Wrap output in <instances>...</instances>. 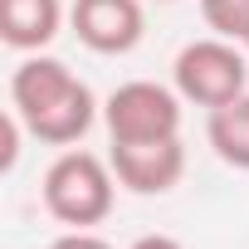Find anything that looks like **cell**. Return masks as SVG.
Segmentation results:
<instances>
[{
    "mask_svg": "<svg viewBox=\"0 0 249 249\" xmlns=\"http://www.w3.org/2000/svg\"><path fill=\"white\" fill-rule=\"evenodd\" d=\"M69 20L78 44H88L93 54H127L142 44V30H147L142 0H73Z\"/></svg>",
    "mask_w": 249,
    "mask_h": 249,
    "instance_id": "cell-6",
    "label": "cell"
},
{
    "mask_svg": "<svg viewBox=\"0 0 249 249\" xmlns=\"http://www.w3.org/2000/svg\"><path fill=\"white\" fill-rule=\"evenodd\" d=\"M112 171L117 186L132 196H166L181 176H186V147L181 137H161V142H112Z\"/></svg>",
    "mask_w": 249,
    "mask_h": 249,
    "instance_id": "cell-5",
    "label": "cell"
},
{
    "mask_svg": "<svg viewBox=\"0 0 249 249\" xmlns=\"http://www.w3.org/2000/svg\"><path fill=\"white\" fill-rule=\"evenodd\" d=\"M39 196H44V210H49L59 225H69V230H93V225H103V220L112 215L117 171H112V161L69 147V152H59V157L49 161Z\"/></svg>",
    "mask_w": 249,
    "mask_h": 249,
    "instance_id": "cell-2",
    "label": "cell"
},
{
    "mask_svg": "<svg viewBox=\"0 0 249 249\" xmlns=\"http://www.w3.org/2000/svg\"><path fill=\"white\" fill-rule=\"evenodd\" d=\"M127 249H181V239H171V234H142V239H132Z\"/></svg>",
    "mask_w": 249,
    "mask_h": 249,
    "instance_id": "cell-11",
    "label": "cell"
},
{
    "mask_svg": "<svg viewBox=\"0 0 249 249\" xmlns=\"http://www.w3.org/2000/svg\"><path fill=\"white\" fill-rule=\"evenodd\" d=\"M239 44H244V54H249V30H244V39H239Z\"/></svg>",
    "mask_w": 249,
    "mask_h": 249,
    "instance_id": "cell-12",
    "label": "cell"
},
{
    "mask_svg": "<svg viewBox=\"0 0 249 249\" xmlns=\"http://www.w3.org/2000/svg\"><path fill=\"white\" fill-rule=\"evenodd\" d=\"M200 15L220 39H244L249 30V0H200Z\"/></svg>",
    "mask_w": 249,
    "mask_h": 249,
    "instance_id": "cell-9",
    "label": "cell"
},
{
    "mask_svg": "<svg viewBox=\"0 0 249 249\" xmlns=\"http://www.w3.org/2000/svg\"><path fill=\"white\" fill-rule=\"evenodd\" d=\"M10 107L20 112L25 132L49 147H73L98 117L93 88L64 59H49V54H30L10 73Z\"/></svg>",
    "mask_w": 249,
    "mask_h": 249,
    "instance_id": "cell-1",
    "label": "cell"
},
{
    "mask_svg": "<svg viewBox=\"0 0 249 249\" xmlns=\"http://www.w3.org/2000/svg\"><path fill=\"white\" fill-rule=\"evenodd\" d=\"M64 25V0H0V39L20 54H39Z\"/></svg>",
    "mask_w": 249,
    "mask_h": 249,
    "instance_id": "cell-7",
    "label": "cell"
},
{
    "mask_svg": "<svg viewBox=\"0 0 249 249\" xmlns=\"http://www.w3.org/2000/svg\"><path fill=\"white\" fill-rule=\"evenodd\" d=\"M171 78H176V93L196 107H225L234 103L239 93H249V59H244V44L239 39H196L176 54L171 64Z\"/></svg>",
    "mask_w": 249,
    "mask_h": 249,
    "instance_id": "cell-3",
    "label": "cell"
},
{
    "mask_svg": "<svg viewBox=\"0 0 249 249\" xmlns=\"http://www.w3.org/2000/svg\"><path fill=\"white\" fill-rule=\"evenodd\" d=\"M49 249H112L103 234H93V230H69V234H59Z\"/></svg>",
    "mask_w": 249,
    "mask_h": 249,
    "instance_id": "cell-10",
    "label": "cell"
},
{
    "mask_svg": "<svg viewBox=\"0 0 249 249\" xmlns=\"http://www.w3.org/2000/svg\"><path fill=\"white\" fill-rule=\"evenodd\" d=\"M205 137L215 147V157L234 171H249V93H239L234 103L215 107L205 122Z\"/></svg>",
    "mask_w": 249,
    "mask_h": 249,
    "instance_id": "cell-8",
    "label": "cell"
},
{
    "mask_svg": "<svg viewBox=\"0 0 249 249\" xmlns=\"http://www.w3.org/2000/svg\"><path fill=\"white\" fill-rule=\"evenodd\" d=\"M181 93L161 88L152 78H132L107 93L103 103V122L112 142H161V137H181Z\"/></svg>",
    "mask_w": 249,
    "mask_h": 249,
    "instance_id": "cell-4",
    "label": "cell"
}]
</instances>
